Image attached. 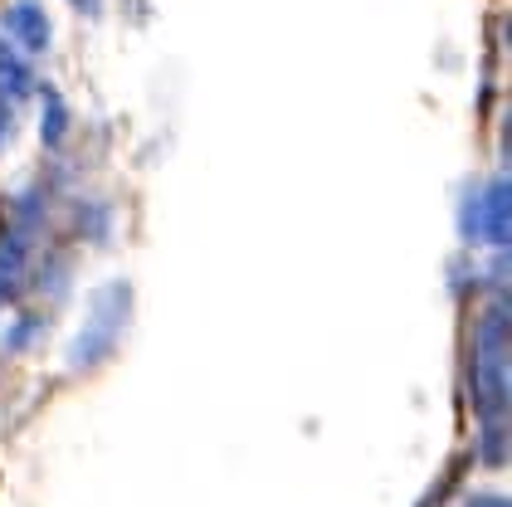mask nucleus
Wrapping results in <instances>:
<instances>
[{"label":"nucleus","mask_w":512,"mask_h":507,"mask_svg":"<svg viewBox=\"0 0 512 507\" xmlns=\"http://www.w3.org/2000/svg\"><path fill=\"white\" fill-rule=\"evenodd\" d=\"M127 303H132V298H127V288H122V283H118V288H108V293L98 298L93 337H88V332L79 337V347H74V366H93L103 351L113 347V337H118L122 322H127Z\"/></svg>","instance_id":"1"},{"label":"nucleus","mask_w":512,"mask_h":507,"mask_svg":"<svg viewBox=\"0 0 512 507\" xmlns=\"http://www.w3.org/2000/svg\"><path fill=\"white\" fill-rule=\"evenodd\" d=\"M5 35H10L15 49L40 54V49H49V20H44V10L35 0H20V5H10V15H5Z\"/></svg>","instance_id":"2"},{"label":"nucleus","mask_w":512,"mask_h":507,"mask_svg":"<svg viewBox=\"0 0 512 507\" xmlns=\"http://www.w3.org/2000/svg\"><path fill=\"white\" fill-rule=\"evenodd\" d=\"M469 230L488 244H508V181H493L488 195L478 200V215L469 220Z\"/></svg>","instance_id":"3"},{"label":"nucleus","mask_w":512,"mask_h":507,"mask_svg":"<svg viewBox=\"0 0 512 507\" xmlns=\"http://www.w3.org/2000/svg\"><path fill=\"white\" fill-rule=\"evenodd\" d=\"M25 88H30V69L15 59V49L0 44V98H15V93H25Z\"/></svg>","instance_id":"4"},{"label":"nucleus","mask_w":512,"mask_h":507,"mask_svg":"<svg viewBox=\"0 0 512 507\" xmlns=\"http://www.w3.org/2000/svg\"><path fill=\"white\" fill-rule=\"evenodd\" d=\"M64 122H69L64 98H59V93H49V103H44V142H59V137H64Z\"/></svg>","instance_id":"5"},{"label":"nucleus","mask_w":512,"mask_h":507,"mask_svg":"<svg viewBox=\"0 0 512 507\" xmlns=\"http://www.w3.org/2000/svg\"><path fill=\"white\" fill-rule=\"evenodd\" d=\"M5 132H10V103L0 98V142H5Z\"/></svg>","instance_id":"6"},{"label":"nucleus","mask_w":512,"mask_h":507,"mask_svg":"<svg viewBox=\"0 0 512 507\" xmlns=\"http://www.w3.org/2000/svg\"><path fill=\"white\" fill-rule=\"evenodd\" d=\"M74 5H79V10H98V0H74Z\"/></svg>","instance_id":"7"}]
</instances>
